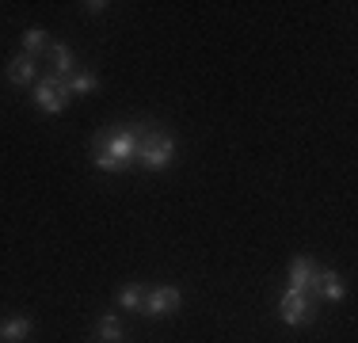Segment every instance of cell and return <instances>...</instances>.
Instances as JSON below:
<instances>
[{"instance_id":"8992f818","label":"cell","mask_w":358,"mask_h":343,"mask_svg":"<svg viewBox=\"0 0 358 343\" xmlns=\"http://www.w3.org/2000/svg\"><path fill=\"white\" fill-rule=\"evenodd\" d=\"M317 263L305 260V255H297L294 263H289V290H297V294H305V290H313V282H317Z\"/></svg>"},{"instance_id":"277c9868","label":"cell","mask_w":358,"mask_h":343,"mask_svg":"<svg viewBox=\"0 0 358 343\" xmlns=\"http://www.w3.org/2000/svg\"><path fill=\"white\" fill-rule=\"evenodd\" d=\"M145 313L149 316H168V313H176L179 305H183V294H179L176 286H157L152 294H145Z\"/></svg>"},{"instance_id":"3957f363","label":"cell","mask_w":358,"mask_h":343,"mask_svg":"<svg viewBox=\"0 0 358 343\" xmlns=\"http://www.w3.org/2000/svg\"><path fill=\"white\" fill-rule=\"evenodd\" d=\"M35 103H38V111H46V115H62V111L69 107V88H65V80H57V76L38 80L35 84Z\"/></svg>"},{"instance_id":"7a4b0ae2","label":"cell","mask_w":358,"mask_h":343,"mask_svg":"<svg viewBox=\"0 0 358 343\" xmlns=\"http://www.w3.org/2000/svg\"><path fill=\"white\" fill-rule=\"evenodd\" d=\"M172 157H176V141L168 134H160V130L145 134L138 141V160L149 172H164L168 164H172Z\"/></svg>"},{"instance_id":"ba28073f","label":"cell","mask_w":358,"mask_h":343,"mask_svg":"<svg viewBox=\"0 0 358 343\" xmlns=\"http://www.w3.org/2000/svg\"><path fill=\"white\" fill-rule=\"evenodd\" d=\"M313 290H317L320 298H328V302H339V298L347 294V290H343V279H339L336 271H317V282H313Z\"/></svg>"},{"instance_id":"52a82bcc","label":"cell","mask_w":358,"mask_h":343,"mask_svg":"<svg viewBox=\"0 0 358 343\" xmlns=\"http://www.w3.org/2000/svg\"><path fill=\"white\" fill-rule=\"evenodd\" d=\"M38 76V65H35V57H27V54H20V57H12L8 62V80L15 84V88H27L31 80Z\"/></svg>"},{"instance_id":"4fadbf2b","label":"cell","mask_w":358,"mask_h":343,"mask_svg":"<svg viewBox=\"0 0 358 343\" xmlns=\"http://www.w3.org/2000/svg\"><path fill=\"white\" fill-rule=\"evenodd\" d=\"M96 336H99V340H107V343L122 340V324H118V316H103V321L96 324Z\"/></svg>"},{"instance_id":"8fae6325","label":"cell","mask_w":358,"mask_h":343,"mask_svg":"<svg viewBox=\"0 0 358 343\" xmlns=\"http://www.w3.org/2000/svg\"><path fill=\"white\" fill-rule=\"evenodd\" d=\"M46 38H50V34L42 31V27H27V31H23V54L35 57V54H42V50H50Z\"/></svg>"},{"instance_id":"9a60e30c","label":"cell","mask_w":358,"mask_h":343,"mask_svg":"<svg viewBox=\"0 0 358 343\" xmlns=\"http://www.w3.org/2000/svg\"><path fill=\"white\" fill-rule=\"evenodd\" d=\"M103 0H92V4H84V12H88V15H99V12H103Z\"/></svg>"},{"instance_id":"6da1fadb","label":"cell","mask_w":358,"mask_h":343,"mask_svg":"<svg viewBox=\"0 0 358 343\" xmlns=\"http://www.w3.org/2000/svg\"><path fill=\"white\" fill-rule=\"evenodd\" d=\"M138 141L141 134L138 130H122V134H110L103 145H99V153L92 160H96L99 172H122L130 160H138Z\"/></svg>"},{"instance_id":"30bf717a","label":"cell","mask_w":358,"mask_h":343,"mask_svg":"<svg viewBox=\"0 0 358 343\" xmlns=\"http://www.w3.org/2000/svg\"><path fill=\"white\" fill-rule=\"evenodd\" d=\"M31 336V321L27 316H12V321H4V332H0V340L4 343H20Z\"/></svg>"},{"instance_id":"9c48e42d","label":"cell","mask_w":358,"mask_h":343,"mask_svg":"<svg viewBox=\"0 0 358 343\" xmlns=\"http://www.w3.org/2000/svg\"><path fill=\"white\" fill-rule=\"evenodd\" d=\"M50 57H54L57 80H69V76L76 73V65H73V50H69V46H50Z\"/></svg>"},{"instance_id":"7c38bea8","label":"cell","mask_w":358,"mask_h":343,"mask_svg":"<svg viewBox=\"0 0 358 343\" xmlns=\"http://www.w3.org/2000/svg\"><path fill=\"white\" fill-rule=\"evenodd\" d=\"M65 88H69V96H88V92L99 88V80L92 73H73L69 80H65Z\"/></svg>"},{"instance_id":"5bb4252c","label":"cell","mask_w":358,"mask_h":343,"mask_svg":"<svg viewBox=\"0 0 358 343\" xmlns=\"http://www.w3.org/2000/svg\"><path fill=\"white\" fill-rule=\"evenodd\" d=\"M141 302H145L141 286H126L122 294H118V305H122V309H141Z\"/></svg>"},{"instance_id":"5b68a950","label":"cell","mask_w":358,"mask_h":343,"mask_svg":"<svg viewBox=\"0 0 358 343\" xmlns=\"http://www.w3.org/2000/svg\"><path fill=\"white\" fill-rule=\"evenodd\" d=\"M278 316H282L286 324H309L313 321V305L305 302V294L286 290V294L278 298Z\"/></svg>"}]
</instances>
